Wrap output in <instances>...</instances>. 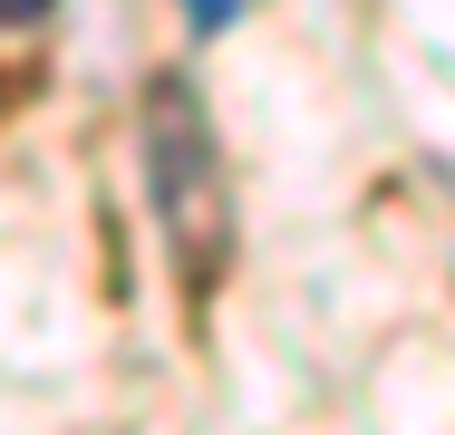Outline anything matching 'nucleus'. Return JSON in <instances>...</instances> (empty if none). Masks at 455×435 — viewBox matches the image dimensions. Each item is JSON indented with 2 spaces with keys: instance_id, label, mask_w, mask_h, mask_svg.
Returning a JSON list of instances; mask_svg holds the SVG:
<instances>
[{
  "instance_id": "obj_1",
  "label": "nucleus",
  "mask_w": 455,
  "mask_h": 435,
  "mask_svg": "<svg viewBox=\"0 0 455 435\" xmlns=\"http://www.w3.org/2000/svg\"><path fill=\"white\" fill-rule=\"evenodd\" d=\"M136 155H146V203H156V233L194 290H213L233 252H243V203H233V165H223V136H213V107L204 87L156 68L146 78V126H136Z\"/></svg>"
},
{
  "instance_id": "obj_2",
  "label": "nucleus",
  "mask_w": 455,
  "mask_h": 435,
  "mask_svg": "<svg viewBox=\"0 0 455 435\" xmlns=\"http://www.w3.org/2000/svg\"><path fill=\"white\" fill-rule=\"evenodd\" d=\"M175 10H184V29H194V39H223V29H233L252 0H175Z\"/></svg>"
},
{
  "instance_id": "obj_3",
  "label": "nucleus",
  "mask_w": 455,
  "mask_h": 435,
  "mask_svg": "<svg viewBox=\"0 0 455 435\" xmlns=\"http://www.w3.org/2000/svg\"><path fill=\"white\" fill-rule=\"evenodd\" d=\"M49 10H59V0H0V29H39Z\"/></svg>"
}]
</instances>
